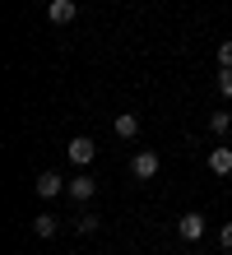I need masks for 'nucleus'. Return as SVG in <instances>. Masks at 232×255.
<instances>
[{"instance_id": "obj_1", "label": "nucleus", "mask_w": 232, "mask_h": 255, "mask_svg": "<svg viewBox=\"0 0 232 255\" xmlns=\"http://www.w3.org/2000/svg\"><path fill=\"white\" fill-rule=\"evenodd\" d=\"M65 153H70V162H74V167H88V162L98 158V144H93L88 134H74V139L65 144Z\"/></svg>"}, {"instance_id": "obj_12", "label": "nucleus", "mask_w": 232, "mask_h": 255, "mask_svg": "<svg viewBox=\"0 0 232 255\" xmlns=\"http://www.w3.org/2000/svg\"><path fill=\"white\" fill-rule=\"evenodd\" d=\"M214 56H219V70H228V65H232V37L219 42V51H214Z\"/></svg>"}, {"instance_id": "obj_3", "label": "nucleus", "mask_w": 232, "mask_h": 255, "mask_svg": "<svg viewBox=\"0 0 232 255\" xmlns=\"http://www.w3.org/2000/svg\"><path fill=\"white\" fill-rule=\"evenodd\" d=\"M65 195H70L74 204H88L93 195H98V181H93L88 172H79V176H70V186H65Z\"/></svg>"}, {"instance_id": "obj_6", "label": "nucleus", "mask_w": 232, "mask_h": 255, "mask_svg": "<svg viewBox=\"0 0 232 255\" xmlns=\"http://www.w3.org/2000/svg\"><path fill=\"white\" fill-rule=\"evenodd\" d=\"M74 14H79V5H74V0H51V5H46V19H51L56 28L74 23Z\"/></svg>"}, {"instance_id": "obj_8", "label": "nucleus", "mask_w": 232, "mask_h": 255, "mask_svg": "<svg viewBox=\"0 0 232 255\" xmlns=\"http://www.w3.org/2000/svg\"><path fill=\"white\" fill-rule=\"evenodd\" d=\"M112 130L121 134V139H135V134H139V116H135V112H121V116H116V126H112Z\"/></svg>"}, {"instance_id": "obj_13", "label": "nucleus", "mask_w": 232, "mask_h": 255, "mask_svg": "<svg viewBox=\"0 0 232 255\" xmlns=\"http://www.w3.org/2000/svg\"><path fill=\"white\" fill-rule=\"evenodd\" d=\"M214 84H219V93H223V98H232V65L219 70V79H214Z\"/></svg>"}, {"instance_id": "obj_11", "label": "nucleus", "mask_w": 232, "mask_h": 255, "mask_svg": "<svg viewBox=\"0 0 232 255\" xmlns=\"http://www.w3.org/2000/svg\"><path fill=\"white\" fill-rule=\"evenodd\" d=\"M228 130H232V116H228V112H214V116H209V134H214V139H223Z\"/></svg>"}, {"instance_id": "obj_4", "label": "nucleus", "mask_w": 232, "mask_h": 255, "mask_svg": "<svg viewBox=\"0 0 232 255\" xmlns=\"http://www.w3.org/2000/svg\"><path fill=\"white\" fill-rule=\"evenodd\" d=\"M205 228H209L205 214H181V218H177V237H181V242H200Z\"/></svg>"}, {"instance_id": "obj_15", "label": "nucleus", "mask_w": 232, "mask_h": 255, "mask_svg": "<svg viewBox=\"0 0 232 255\" xmlns=\"http://www.w3.org/2000/svg\"><path fill=\"white\" fill-rule=\"evenodd\" d=\"M186 255H205V251H186Z\"/></svg>"}, {"instance_id": "obj_10", "label": "nucleus", "mask_w": 232, "mask_h": 255, "mask_svg": "<svg viewBox=\"0 0 232 255\" xmlns=\"http://www.w3.org/2000/svg\"><path fill=\"white\" fill-rule=\"evenodd\" d=\"M98 214H93V209H79V218H74V232H84V237H93V232H98Z\"/></svg>"}, {"instance_id": "obj_5", "label": "nucleus", "mask_w": 232, "mask_h": 255, "mask_svg": "<svg viewBox=\"0 0 232 255\" xmlns=\"http://www.w3.org/2000/svg\"><path fill=\"white\" fill-rule=\"evenodd\" d=\"M65 186H70V181H65V176H60V172H42L33 190L42 195V200H56V195H65Z\"/></svg>"}, {"instance_id": "obj_9", "label": "nucleus", "mask_w": 232, "mask_h": 255, "mask_svg": "<svg viewBox=\"0 0 232 255\" xmlns=\"http://www.w3.org/2000/svg\"><path fill=\"white\" fill-rule=\"evenodd\" d=\"M33 232H37V237H56V232H60V218H56V214H37V218H33Z\"/></svg>"}, {"instance_id": "obj_2", "label": "nucleus", "mask_w": 232, "mask_h": 255, "mask_svg": "<svg viewBox=\"0 0 232 255\" xmlns=\"http://www.w3.org/2000/svg\"><path fill=\"white\" fill-rule=\"evenodd\" d=\"M158 167H163V162H158V153H153V148H139V153L130 158V172L139 176V181H153V176H158Z\"/></svg>"}, {"instance_id": "obj_14", "label": "nucleus", "mask_w": 232, "mask_h": 255, "mask_svg": "<svg viewBox=\"0 0 232 255\" xmlns=\"http://www.w3.org/2000/svg\"><path fill=\"white\" fill-rule=\"evenodd\" d=\"M219 246L232 251V223H223V228H219Z\"/></svg>"}, {"instance_id": "obj_7", "label": "nucleus", "mask_w": 232, "mask_h": 255, "mask_svg": "<svg viewBox=\"0 0 232 255\" xmlns=\"http://www.w3.org/2000/svg\"><path fill=\"white\" fill-rule=\"evenodd\" d=\"M209 172L214 176H232V148H209Z\"/></svg>"}]
</instances>
